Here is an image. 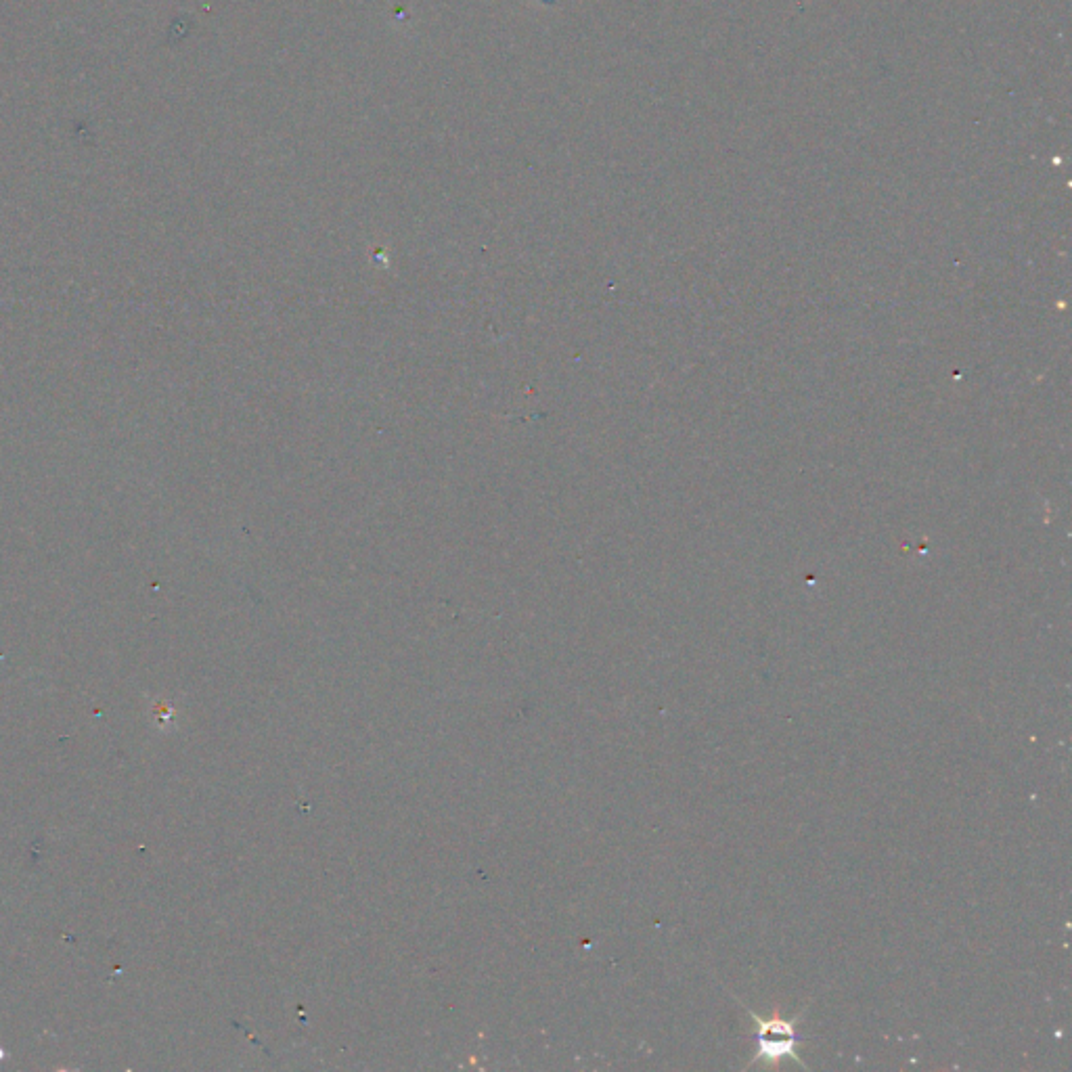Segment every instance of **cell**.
<instances>
[{"instance_id": "obj_1", "label": "cell", "mask_w": 1072, "mask_h": 1072, "mask_svg": "<svg viewBox=\"0 0 1072 1072\" xmlns=\"http://www.w3.org/2000/svg\"><path fill=\"white\" fill-rule=\"evenodd\" d=\"M744 1008L756 1026V1054L752 1056L748 1066L763 1062L769 1068H779L784 1060H794L800 1066H807V1062H804L796 1052V1043H798L796 1026L804 1018L807 1008L800 1010L794 1018H784L779 1008H775L773 1014L767 1018L758 1016L750 1005H744Z\"/></svg>"}]
</instances>
